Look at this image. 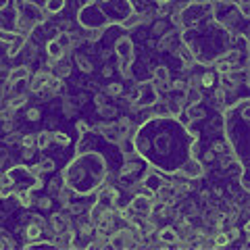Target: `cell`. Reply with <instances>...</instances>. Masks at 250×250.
I'll return each instance as SVG.
<instances>
[{"label":"cell","instance_id":"4dcf8cb0","mask_svg":"<svg viewBox=\"0 0 250 250\" xmlns=\"http://www.w3.org/2000/svg\"><path fill=\"white\" fill-rule=\"evenodd\" d=\"M15 36H17V31H13V29H4V27H0V42H13L15 40Z\"/></svg>","mask_w":250,"mask_h":250},{"label":"cell","instance_id":"f6af8a7d","mask_svg":"<svg viewBox=\"0 0 250 250\" xmlns=\"http://www.w3.org/2000/svg\"><path fill=\"white\" fill-rule=\"evenodd\" d=\"M200 198H202V200H208V198H210V192H208V190H202V192H200Z\"/></svg>","mask_w":250,"mask_h":250},{"label":"cell","instance_id":"d6a6232c","mask_svg":"<svg viewBox=\"0 0 250 250\" xmlns=\"http://www.w3.org/2000/svg\"><path fill=\"white\" fill-rule=\"evenodd\" d=\"M75 129H77V134H80V136L92 134V125L85 123V121H77V123H75Z\"/></svg>","mask_w":250,"mask_h":250},{"label":"cell","instance_id":"7c38bea8","mask_svg":"<svg viewBox=\"0 0 250 250\" xmlns=\"http://www.w3.org/2000/svg\"><path fill=\"white\" fill-rule=\"evenodd\" d=\"M61 111L65 117H73L77 111H80V100L73 98V96H65L62 98V104H61Z\"/></svg>","mask_w":250,"mask_h":250},{"label":"cell","instance_id":"6da1fadb","mask_svg":"<svg viewBox=\"0 0 250 250\" xmlns=\"http://www.w3.org/2000/svg\"><path fill=\"white\" fill-rule=\"evenodd\" d=\"M106 167L104 159L96 152L85 150L82 154H75V159L62 169V184L71 186L75 194H92L98 186L104 184Z\"/></svg>","mask_w":250,"mask_h":250},{"label":"cell","instance_id":"d4e9b609","mask_svg":"<svg viewBox=\"0 0 250 250\" xmlns=\"http://www.w3.org/2000/svg\"><path fill=\"white\" fill-rule=\"evenodd\" d=\"M210 150L215 154H223V152H231V146L228 142H221V140H215V142L210 144Z\"/></svg>","mask_w":250,"mask_h":250},{"label":"cell","instance_id":"8992f818","mask_svg":"<svg viewBox=\"0 0 250 250\" xmlns=\"http://www.w3.org/2000/svg\"><path fill=\"white\" fill-rule=\"evenodd\" d=\"M31 75V69L27 65H21V67H9V71H6V77L4 80L9 83H15V82H21V80H29Z\"/></svg>","mask_w":250,"mask_h":250},{"label":"cell","instance_id":"3957f363","mask_svg":"<svg viewBox=\"0 0 250 250\" xmlns=\"http://www.w3.org/2000/svg\"><path fill=\"white\" fill-rule=\"evenodd\" d=\"M179 42H182V31H179V29H169L167 34H163L159 38V42H156V50H171V52H175Z\"/></svg>","mask_w":250,"mask_h":250},{"label":"cell","instance_id":"2e32d148","mask_svg":"<svg viewBox=\"0 0 250 250\" xmlns=\"http://www.w3.org/2000/svg\"><path fill=\"white\" fill-rule=\"evenodd\" d=\"M75 65H77V69H80L82 73H85V75H90V73L94 71V65H92V61H90L88 54L77 52V54H75Z\"/></svg>","mask_w":250,"mask_h":250},{"label":"cell","instance_id":"7a4b0ae2","mask_svg":"<svg viewBox=\"0 0 250 250\" xmlns=\"http://www.w3.org/2000/svg\"><path fill=\"white\" fill-rule=\"evenodd\" d=\"M115 57L119 62L123 65H134L136 61V52H134V40L125 34V36H119L115 40Z\"/></svg>","mask_w":250,"mask_h":250},{"label":"cell","instance_id":"e575fe53","mask_svg":"<svg viewBox=\"0 0 250 250\" xmlns=\"http://www.w3.org/2000/svg\"><path fill=\"white\" fill-rule=\"evenodd\" d=\"M36 205L40 207L42 210H50V207H52V196H42V198H38Z\"/></svg>","mask_w":250,"mask_h":250},{"label":"cell","instance_id":"f1b7e54d","mask_svg":"<svg viewBox=\"0 0 250 250\" xmlns=\"http://www.w3.org/2000/svg\"><path fill=\"white\" fill-rule=\"evenodd\" d=\"M208 129L210 131H217V129H223V115H213L210 117V123H208Z\"/></svg>","mask_w":250,"mask_h":250},{"label":"cell","instance_id":"ab89813d","mask_svg":"<svg viewBox=\"0 0 250 250\" xmlns=\"http://www.w3.org/2000/svg\"><path fill=\"white\" fill-rule=\"evenodd\" d=\"M36 152H38L36 148H23V152H21L23 161H31V159H34V154H36Z\"/></svg>","mask_w":250,"mask_h":250},{"label":"cell","instance_id":"e0dca14e","mask_svg":"<svg viewBox=\"0 0 250 250\" xmlns=\"http://www.w3.org/2000/svg\"><path fill=\"white\" fill-rule=\"evenodd\" d=\"M75 196H77L75 190H73L71 186H67V184H62V188H61L59 194H57V198H59V202H61L62 207L69 205V202H73V198H75Z\"/></svg>","mask_w":250,"mask_h":250},{"label":"cell","instance_id":"ffe728a7","mask_svg":"<svg viewBox=\"0 0 250 250\" xmlns=\"http://www.w3.org/2000/svg\"><path fill=\"white\" fill-rule=\"evenodd\" d=\"M103 34H104V29H85V27H83V31H80L82 40H83V42H90V44H94L96 40H100V38H103Z\"/></svg>","mask_w":250,"mask_h":250},{"label":"cell","instance_id":"ee69618b","mask_svg":"<svg viewBox=\"0 0 250 250\" xmlns=\"http://www.w3.org/2000/svg\"><path fill=\"white\" fill-rule=\"evenodd\" d=\"M213 194H215V196H223V190L219 186H213Z\"/></svg>","mask_w":250,"mask_h":250},{"label":"cell","instance_id":"74e56055","mask_svg":"<svg viewBox=\"0 0 250 250\" xmlns=\"http://www.w3.org/2000/svg\"><path fill=\"white\" fill-rule=\"evenodd\" d=\"M9 148H6V146H2V148H0V167H4L6 165V161H9Z\"/></svg>","mask_w":250,"mask_h":250},{"label":"cell","instance_id":"d590c367","mask_svg":"<svg viewBox=\"0 0 250 250\" xmlns=\"http://www.w3.org/2000/svg\"><path fill=\"white\" fill-rule=\"evenodd\" d=\"M57 29H59V31H71V29H73V21H71V19H61V21L57 23Z\"/></svg>","mask_w":250,"mask_h":250},{"label":"cell","instance_id":"d6986e66","mask_svg":"<svg viewBox=\"0 0 250 250\" xmlns=\"http://www.w3.org/2000/svg\"><path fill=\"white\" fill-rule=\"evenodd\" d=\"M52 144L50 140V129H42L36 134V150H46Z\"/></svg>","mask_w":250,"mask_h":250},{"label":"cell","instance_id":"5bb4252c","mask_svg":"<svg viewBox=\"0 0 250 250\" xmlns=\"http://www.w3.org/2000/svg\"><path fill=\"white\" fill-rule=\"evenodd\" d=\"M46 57L52 61H59L65 57V50L61 48V44L57 40H46Z\"/></svg>","mask_w":250,"mask_h":250},{"label":"cell","instance_id":"8d00e7d4","mask_svg":"<svg viewBox=\"0 0 250 250\" xmlns=\"http://www.w3.org/2000/svg\"><path fill=\"white\" fill-rule=\"evenodd\" d=\"M25 117H27V121H40V108H29V111L25 113Z\"/></svg>","mask_w":250,"mask_h":250},{"label":"cell","instance_id":"1f68e13d","mask_svg":"<svg viewBox=\"0 0 250 250\" xmlns=\"http://www.w3.org/2000/svg\"><path fill=\"white\" fill-rule=\"evenodd\" d=\"M236 6H238V13H240L242 19H248L250 17V4H248V0H242V2H238Z\"/></svg>","mask_w":250,"mask_h":250},{"label":"cell","instance_id":"44dd1931","mask_svg":"<svg viewBox=\"0 0 250 250\" xmlns=\"http://www.w3.org/2000/svg\"><path fill=\"white\" fill-rule=\"evenodd\" d=\"M50 140H52L54 144L62 146V148H67L69 144H71V138H69L65 131H59V129H52V131H50Z\"/></svg>","mask_w":250,"mask_h":250},{"label":"cell","instance_id":"f35d334b","mask_svg":"<svg viewBox=\"0 0 250 250\" xmlns=\"http://www.w3.org/2000/svg\"><path fill=\"white\" fill-rule=\"evenodd\" d=\"M215 156H217V154H215V152L208 148V150H207L205 154H202V159H200V161L205 163V165H208V163H213V161H215Z\"/></svg>","mask_w":250,"mask_h":250},{"label":"cell","instance_id":"9a60e30c","mask_svg":"<svg viewBox=\"0 0 250 250\" xmlns=\"http://www.w3.org/2000/svg\"><path fill=\"white\" fill-rule=\"evenodd\" d=\"M23 236H25V242H34V240H40L44 236V229L40 228V225H36V223H27L25 225V229H23Z\"/></svg>","mask_w":250,"mask_h":250},{"label":"cell","instance_id":"4316f807","mask_svg":"<svg viewBox=\"0 0 250 250\" xmlns=\"http://www.w3.org/2000/svg\"><path fill=\"white\" fill-rule=\"evenodd\" d=\"M62 188V177H54L52 182L48 184V196H52V198H57V194H59V190Z\"/></svg>","mask_w":250,"mask_h":250},{"label":"cell","instance_id":"f546056e","mask_svg":"<svg viewBox=\"0 0 250 250\" xmlns=\"http://www.w3.org/2000/svg\"><path fill=\"white\" fill-rule=\"evenodd\" d=\"M19 144L21 148H36V134H23Z\"/></svg>","mask_w":250,"mask_h":250},{"label":"cell","instance_id":"60d3db41","mask_svg":"<svg viewBox=\"0 0 250 250\" xmlns=\"http://www.w3.org/2000/svg\"><path fill=\"white\" fill-rule=\"evenodd\" d=\"M113 71H115V69H113V67H108V65H104V69H103V75H104V77H111V75H113Z\"/></svg>","mask_w":250,"mask_h":250},{"label":"cell","instance_id":"9c48e42d","mask_svg":"<svg viewBox=\"0 0 250 250\" xmlns=\"http://www.w3.org/2000/svg\"><path fill=\"white\" fill-rule=\"evenodd\" d=\"M184 113H186V117L190 121H200V119H205V117H207V111H205V106H202V103L184 106Z\"/></svg>","mask_w":250,"mask_h":250},{"label":"cell","instance_id":"ac0fdd59","mask_svg":"<svg viewBox=\"0 0 250 250\" xmlns=\"http://www.w3.org/2000/svg\"><path fill=\"white\" fill-rule=\"evenodd\" d=\"M219 82V75L213 71V69H208V71H202L200 73V88H215Z\"/></svg>","mask_w":250,"mask_h":250},{"label":"cell","instance_id":"83f0119b","mask_svg":"<svg viewBox=\"0 0 250 250\" xmlns=\"http://www.w3.org/2000/svg\"><path fill=\"white\" fill-rule=\"evenodd\" d=\"M38 167H40L42 173H52L54 167H57V163H54L52 159H42L40 163H38Z\"/></svg>","mask_w":250,"mask_h":250},{"label":"cell","instance_id":"7bdbcfd3","mask_svg":"<svg viewBox=\"0 0 250 250\" xmlns=\"http://www.w3.org/2000/svg\"><path fill=\"white\" fill-rule=\"evenodd\" d=\"M146 48L148 50H154L156 48V40H146Z\"/></svg>","mask_w":250,"mask_h":250},{"label":"cell","instance_id":"8fae6325","mask_svg":"<svg viewBox=\"0 0 250 250\" xmlns=\"http://www.w3.org/2000/svg\"><path fill=\"white\" fill-rule=\"evenodd\" d=\"M15 200H17V205L23 207V208H31L36 205V198H34V192L31 190H19L15 192Z\"/></svg>","mask_w":250,"mask_h":250},{"label":"cell","instance_id":"4fadbf2b","mask_svg":"<svg viewBox=\"0 0 250 250\" xmlns=\"http://www.w3.org/2000/svg\"><path fill=\"white\" fill-rule=\"evenodd\" d=\"M65 6H67V0H44V13L48 15H59V13H62L65 11Z\"/></svg>","mask_w":250,"mask_h":250},{"label":"cell","instance_id":"ba28073f","mask_svg":"<svg viewBox=\"0 0 250 250\" xmlns=\"http://www.w3.org/2000/svg\"><path fill=\"white\" fill-rule=\"evenodd\" d=\"M25 42H27V36H23V34H17V36H15V40L9 42V48H6V59L19 57L21 50H23V46H25Z\"/></svg>","mask_w":250,"mask_h":250},{"label":"cell","instance_id":"603a6c76","mask_svg":"<svg viewBox=\"0 0 250 250\" xmlns=\"http://www.w3.org/2000/svg\"><path fill=\"white\" fill-rule=\"evenodd\" d=\"M123 92H125V85H123L121 82H113V83H108V85H106V90H104V94H106L108 98H119Z\"/></svg>","mask_w":250,"mask_h":250},{"label":"cell","instance_id":"30bf717a","mask_svg":"<svg viewBox=\"0 0 250 250\" xmlns=\"http://www.w3.org/2000/svg\"><path fill=\"white\" fill-rule=\"evenodd\" d=\"M150 80L154 83H167L171 80V71H169V67L167 65H156L152 69V73H150Z\"/></svg>","mask_w":250,"mask_h":250},{"label":"cell","instance_id":"cb8c5ba5","mask_svg":"<svg viewBox=\"0 0 250 250\" xmlns=\"http://www.w3.org/2000/svg\"><path fill=\"white\" fill-rule=\"evenodd\" d=\"M98 117H103V119H113V117H117V106H113V104L98 106Z\"/></svg>","mask_w":250,"mask_h":250},{"label":"cell","instance_id":"b9f144b4","mask_svg":"<svg viewBox=\"0 0 250 250\" xmlns=\"http://www.w3.org/2000/svg\"><path fill=\"white\" fill-rule=\"evenodd\" d=\"M154 2H156V6H169L173 0H154Z\"/></svg>","mask_w":250,"mask_h":250},{"label":"cell","instance_id":"277c9868","mask_svg":"<svg viewBox=\"0 0 250 250\" xmlns=\"http://www.w3.org/2000/svg\"><path fill=\"white\" fill-rule=\"evenodd\" d=\"M154 236L159 238L165 246H175L177 242H179V236H177V231H175L173 225H163V228L156 229Z\"/></svg>","mask_w":250,"mask_h":250},{"label":"cell","instance_id":"5b68a950","mask_svg":"<svg viewBox=\"0 0 250 250\" xmlns=\"http://www.w3.org/2000/svg\"><path fill=\"white\" fill-rule=\"evenodd\" d=\"M50 75L59 77V80H67V77L71 75V62H69V59L62 57L59 61H54V65L50 69Z\"/></svg>","mask_w":250,"mask_h":250},{"label":"cell","instance_id":"bcb514c9","mask_svg":"<svg viewBox=\"0 0 250 250\" xmlns=\"http://www.w3.org/2000/svg\"><path fill=\"white\" fill-rule=\"evenodd\" d=\"M57 125H59L57 119H50V121H48V129H57Z\"/></svg>","mask_w":250,"mask_h":250},{"label":"cell","instance_id":"484cf974","mask_svg":"<svg viewBox=\"0 0 250 250\" xmlns=\"http://www.w3.org/2000/svg\"><path fill=\"white\" fill-rule=\"evenodd\" d=\"M21 136H23V134H19L17 129H13V131H9V134H4V146L19 144V142H21Z\"/></svg>","mask_w":250,"mask_h":250},{"label":"cell","instance_id":"836d02e7","mask_svg":"<svg viewBox=\"0 0 250 250\" xmlns=\"http://www.w3.org/2000/svg\"><path fill=\"white\" fill-rule=\"evenodd\" d=\"M92 100H94V104H96V106L108 104V96H106L104 92H96V94H94V96H92Z\"/></svg>","mask_w":250,"mask_h":250},{"label":"cell","instance_id":"7402d4cb","mask_svg":"<svg viewBox=\"0 0 250 250\" xmlns=\"http://www.w3.org/2000/svg\"><path fill=\"white\" fill-rule=\"evenodd\" d=\"M169 27H171L169 19H159V21H156L154 25L150 27V34H152V36H156V38H161L163 34H167Z\"/></svg>","mask_w":250,"mask_h":250},{"label":"cell","instance_id":"52a82bcc","mask_svg":"<svg viewBox=\"0 0 250 250\" xmlns=\"http://www.w3.org/2000/svg\"><path fill=\"white\" fill-rule=\"evenodd\" d=\"M173 146V138L171 136H165L161 131V134H156L154 140H152V148H154V152L156 154H165V152H171L169 148Z\"/></svg>","mask_w":250,"mask_h":250}]
</instances>
